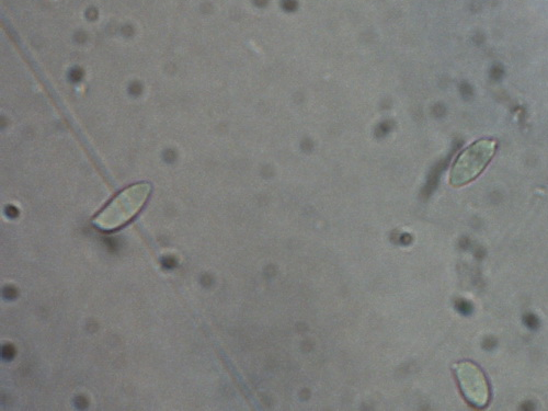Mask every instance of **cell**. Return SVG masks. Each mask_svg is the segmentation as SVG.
I'll return each mask as SVG.
<instances>
[{
    "label": "cell",
    "instance_id": "obj_1",
    "mask_svg": "<svg viewBox=\"0 0 548 411\" xmlns=\"http://www.w3.org/2000/svg\"><path fill=\"white\" fill-rule=\"evenodd\" d=\"M151 191L152 187L147 182L123 190L96 216L94 225L102 231L117 230L142 210Z\"/></svg>",
    "mask_w": 548,
    "mask_h": 411
},
{
    "label": "cell",
    "instance_id": "obj_2",
    "mask_svg": "<svg viewBox=\"0 0 548 411\" xmlns=\"http://www.w3.org/2000/svg\"><path fill=\"white\" fill-rule=\"evenodd\" d=\"M496 151V142L493 140H481L468 146L456 159L451 170L450 182L454 187H462L470 184L492 161Z\"/></svg>",
    "mask_w": 548,
    "mask_h": 411
},
{
    "label": "cell",
    "instance_id": "obj_3",
    "mask_svg": "<svg viewBox=\"0 0 548 411\" xmlns=\"http://www.w3.org/2000/svg\"><path fill=\"white\" fill-rule=\"evenodd\" d=\"M455 374L467 402L477 408L485 407L490 392L484 372L473 362L463 361L455 365Z\"/></svg>",
    "mask_w": 548,
    "mask_h": 411
}]
</instances>
